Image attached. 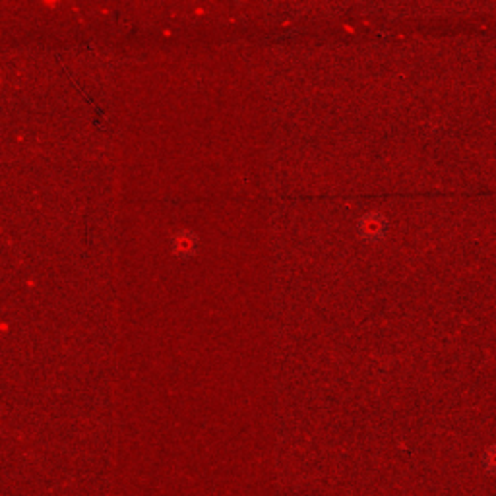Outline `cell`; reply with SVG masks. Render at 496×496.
I'll return each instance as SVG.
<instances>
[{"instance_id":"cell-2","label":"cell","mask_w":496,"mask_h":496,"mask_svg":"<svg viewBox=\"0 0 496 496\" xmlns=\"http://www.w3.org/2000/svg\"><path fill=\"white\" fill-rule=\"evenodd\" d=\"M172 250L181 258H191L198 250V239L192 231H181L172 239Z\"/></svg>"},{"instance_id":"cell-1","label":"cell","mask_w":496,"mask_h":496,"mask_svg":"<svg viewBox=\"0 0 496 496\" xmlns=\"http://www.w3.org/2000/svg\"><path fill=\"white\" fill-rule=\"evenodd\" d=\"M386 229H388V223H386L382 213H366L361 220V223H359L361 235L366 240H371V242L380 240L386 235Z\"/></svg>"}]
</instances>
